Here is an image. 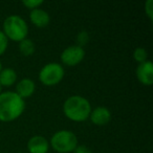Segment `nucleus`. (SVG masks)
<instances>
[{
	"mask_svg": "<svg viewBox=\"0 0 153 153\" xmlns=\"http://www.w3.org/2000/svg\"><path fill=\"white\" fill-rule=\"evenodd\" d=\"M25 110V101L15 91L0 94V122L10 123L19 119Z\"/></svg>",
	"mask_w": 153,
	"mask_h": 153,
	"instance_id": "1",
	"label": "nucleus"
},
{
	"mask_svg": "<svg viewBox=\"0 0 153 153\" xmlns=\"http://www.w3.org/2000/svg\"><path fill=\"white\" fill-rule=\"evenodd\" d=\"M91 104L86 98L78 94L70 96L64 101L63 113L69 121L83 123L89 119L91 112Z\"/></svg>",
	"mask_w": 153,
	"mask_h": 153,
	"instance_id": "2",
	"label": "nucleus"
},
{
	"mask_svg": "<svg viewBox=\"0 0 153 153\" xmlns=\"http://www.w3.org/2000/svg\"><path fill=\"white\" fill-rule=\"evenodd\" d=\"M2 32L9 40L20 42L27 38L28 25L25 19L19 15H10L3 21Z\"/></svg>",
	"mask_w": 153,
	"mask_h": 153,
	"instance_id": "3",
	"label": "nucleus"
},
{
	"mask_svg": "<svg viewBox=\"0 0 153 153\" xmlns=\"http://www.w3.org/2000/svg\"><path fill=\"white\" fill-rule=\"evenodd\" d=\"M78 137L72 131L67 129L58 130L53 134L49 140V146L57 153L74 152L78 146Z\"/></svg>",
	"mask_w": 153,
	"mask_h": 153,
	"instance_id": "4",
	"label": "nucleus"
},
{
	"mask_svg": "<svg viewBox=\"0 0 153 153\" xmlns=\"http://www.w3.org/2000/svg\"><path fill=\"white\" fill-rule=\"evenodd\" d=\"M65 70L62 64L58 62H51L43 66L39 71V81L45 86H56L63 80Z\"/></svg>",
	"mask_w": 153,
	"mask_h": 153,
	"instance_id": "5",
	"label": "nucleus"
},
{
	"mask_svg": "<svg viewBox=\"0 0 153 153\" xmlns=\"http://www.w3.org/2000/svg\"><path fill=\"white\" fill-rule=\"evenodd\" d=\"M85 58V51L84 47H81L79 45H70L64 48L60 55V59L63 65L74 67V66L80 64L83 59Z\"/></svg>",
	"mask_w": 153,
	"mask_h": 153,
	"instance_id": "6",
	"label": "nucleus"
},
{
	"mask_svg": "<svg viewBox=\"0 0 153 153\" xmlns=\"http://www.w3.org/2000/svg\"><path fill=\"white\" fill-rule=\"evenodd\" d=\"M135 74L140 84L145 86H151L153 84V63L147 60L144 63L138 64Z\"/></svg>",
	"mask_w": 153,
	"mask_h": 153,
	"instance_id": "7",
	"label": "nucleus"
},
{
	"mask_svg": "<svg viewBox=\"0 0 153 153\" xmlns=\"http://www.w3.org/2000/svg\"><path fill=\"white\" fill-rule=\"evenodd\" d=\"M88 120L96 126L107 125L111 121V111L105 106H98L91 109Z\"/></svg>",
	"mask_w": 153,
	"mask_h": 153,
	"instance_id": "8",
	"label": "nucleus"
},
{
	"mask_svg": "<svg viewBox=\"0 0 153 153\" xmlns=\"http://www.w3.org/2000/svg\"><path fill=\"white\" fill-rule=\"evenodd\" d=\"M49 142L42 135H34L27 142V151L30 153H48Z\"/></svg>",
	"mask_w": 153,
	"mask_h": 153,
	"instance_id": "9",
	"label": "nucleus"
},
{
	"mask_svg": "<svg viewBox=\"0 0 153 153\" xmlns=\"http://www.w3.org/2000/svg\"><path fill=\"white\" fill-rule=\"evenodd\" d=\"M35 91H36V83L30 78H23L16 83L15 92L23 100L30 98L35 94Z\"/></svg>",
	"mask_w": 153,
	"mask_h": 153,
	"instance_id": "10",
	"label": "nucleus"
},
{
	"mask_svg": "<svg viewBox=\"0 0 153 153\" xmlns=\"http://www.w3.org/2000/svg\"><path fill=\"white\" fill-rule=\"evenodd\" d=\"M30 20L33 25L38 28H44L51 22V16L45 10L43 9H35L30 11Z\"/></svg>",
	"mask_w": 153,
	"mask_h": 153,
	"instance_id": "11",
	"label": "nucleus"
},
{
	"mask_svg": "<svg viewBox=\"0 0 153 153\" xmlns=\"http://www.w3.org/2000/svg\"><path fill=\"white\" fill-rule=\"evenodd\" d=\"M18 74L15 69L11 67L2 68L0 71V85L1 87H11L12 85L17 83Z\"/></svg>",
	"mask_w": 153,
	"mask_h": 153,
	"instance_id": "12",
	"label": "nucleus"
},
{
	"mask_svg": "<svg viewBox=\"0 0 153 153\" xmlns=\"http://www.w3.org/2000/svg\"><path fill=\"white\" fill-rule=\"evenodd\" d=\"M18 49H19L20 53L24 57H30V56L34 55L35 51H36V45H35L34 41L30 38H25L22 41L19 42L18 45Z\"/></svg>",
	"mask_w": 153,
	"mask_h": 153,
	"instance_id": "13",
	"label": "nucleus"
},
{
	"mask_svg": "<svg viewBox=\"0 0 153 153\" xmlns=\"http://www.w3.org/2000/svg\"><path fill=\"white\" fill-rule=\"evenodd\" d=\"M133 59L138 64L144 63L148 60V53L144 47H136L133 51Z\"/></svg>",
	"mask_w": 153,
	"mask_h": 153,
	"instance_id": "14",
	"label": "nucleus"
},
{
	"mask_svg": "<svg viewBox=\"0 0 153 153\" xmlns=\"http://www.w3.org/2000/svg\"><path fill=\"white\" fill-rule=\"evenodd\" d=\"M89 34L86 30H82L76 35V45L83 47L84 45H86L89 42Z\"/></svg>",
	"mask_w": 153,
	"mask_h": 153,
	"instance_id": "15",
	"label": "nucleus"
},
{
	"mask_svg": "<svg viewBox=\"0 0 153 153\" xmlns=\"http://www.w3.org/2000/svg\"><path fill=\"white\" fill-rule=\"evenodd\" d=\"M22 4L30 11H33L35 9H39L43 4V1L42 0H24L22 1Z\"/></svg>",
	"mask_w": 153,
	"mask_h": 153,
	"instance_id": "16",
	"label": "nucleus"
},
{
	"mask_svg": "<svg viewBox=\"0 0 153 153\" xmlns=\"http://www.w3.org/2000/svg\"><path fill=\"white\" fill-rule=\"evenodd\" d=\"M7 46H9V39L2 30H0V56H2L7 51Z\"/></svg>",
	"mask_w": 153,
	"mask_h": 153,
	"instance_id": "17",
	"label": "nucleus"
},
{
	"mask_svg": "<svg viewBox=\"0 0 153 153\" xmlns=\"http://www.w3.org/2000/svg\"><path fill=\"white\" fill-rule=\"evenodd\" d=\"M145 13L148 16L149 19L152 21L153 20V1L152 0H148L145 3Z\"/></svg>",
	"mask_w": 153,
	"mask_h": 153,
	"instance_id": "18",
	"label": "nucleus"
},
{
	"mask_svg": "<svg viewBox=\"0 0 153 153\" xmlns=\"http://www.w3.org/2000/svg\"><path fill=\"white\" fill-rule=\"evenodd\" d=\"M72 153H92L91 149L85 145H78Z\"/></svg>",
	"mask_w": 153,
	"mask_h": 153,
	"instance_id": "19",
	"label": "nucleus"
},
{
	"mask_svg": "<svg viewBox=\"0 0 153 153\" xmlns=\"http://www.w3.org/2000/svg\"><path fill=\"white\" fill-rule=\"evenodd\" d=\"M1 69H2V63H1V61H0V71H1Z\"/></svg>",
	"mask_w": 153,
	"mask_h": 153,
	"instance_id": "20",
	"label": "nucleus"
},
{
	"mask_svg": "<svg viewBox=\"0 0 153 153\" xmlns=\"http://www.w3.org/2000/svg\"><path fill=\"white\" fill-rule=\"evenodd\" d=\"M1 89H2V87H1V85H0V94H1Z\"/></svg>",
	"mask_w": 153,
	"mask_h": 153,
	"instance_id": "21",
	"label": "nucleus"
}]
</instances>
